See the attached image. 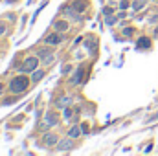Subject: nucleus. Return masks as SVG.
Instances as JSON below:
<instances>
[{
  "label": "nucleus",
  "mask_w": 158,
  "mask_h": 156,
  "mask_svg": "<svg viewBox=\"0 0 158 156\" xmlns=\"http://www.w3.org/2000/svg\"><path fill=\"white\" fill-rule=\"evenodd\" d=\"M53 28H55L57 31H66V30H68V22H66V20H57V22L53 24Z\"/></svg>",
  "instance_id": "9"
},
{
  "label": "nucleus",
  "mask_w": 158,
  "mask_h": 156,
  "mask_svg": "<svg viewBox=\"0 0 158 156\" xmlns=\"http://www.w3.org/2000/svg\"><path fill=\"white\" fill-rule=\"evenodd\" d=\"M116 18H118V17H112V13H109V15L105 17V22H107L109 26H112V24L116 22Z\"/></svg>",
  "instance_id": "15"
},
{
  "label": "nucleus",
  "mask_w": 158,
  "mask_h": 156,
  "mask_svg": "<svg viewBox=\"0 0 158 156\" xmlns=\"http://www.w3.org/2000/svg\"><path fill=\"white\" fill-rule=\"evenodd\" d=\"M46 55H50V51H48V48H42V50H39V51H37V57H42V59H44Z\"/></svg>",
  "instance_id": "16"
},
{
  "label": "nucleus",
  "mask_w": 158,
  "mask_h": 156,
  "mask_svg": "<svg viewBox=\"0 0 158 156\" xmlns=\"http://www.w3.org/2000/svg\"><path fill=\"white\" fill-rule=\"evenodd\" d=\"M52 61H53V55H52V53H50V55H46V57L42 59V63H44V64H50Z\"/></svg>",
  "instance_id": "17"
},
{
  "label": "nucleus",
  "mask_w": 158,
  "mask_h": 156,
  "mask_svg": "<svg viewBox=\"0 0 158 156\" xmlns=\"http://www.w3.org/2000/svg\"><path fill=\"white\" fill-rule=\"evenodd\" d=\"M4 88H6V86H4V84H2V83H0V94H2V92H4Z\"/></svg>",
  "instance_id": "24"
},
{
  "label": "nucleus",
  "mask_w": 158,
  "mask_h": 156,
  "mask_svg": "<svg viewBox=\"0 0 158 156\" xmlns=\"http://www.w3.org/2000/svg\"><path fill=\"white\" fill-rule=\"evenodd\" d=\"M81 130H83V129H79V125H74V127L68 130V138H77L79 134H81Z\"/></svg>",
  "instance_id": "11"
},
{
  "label": "nucleus",
  "mask_w": 158,
  "mask_h": 156,
  "mask_svg": "<svg viewBox=\"0 0 158 156\" xmlns=\"http://www.w3.org/2000/svg\"><path fill=\"white\" fill-rule=\"evenodd\" d=\"M44 143H46V145H50V147H53V145H57V143H59V140H57V136H55V134H46V136H44Z\"/></svg>",
  "instance_id": "5"
},
{
  "label": "nucleus",
  "mask_w": 158,
  "mask_h": 156,
  "mask_svg": "<svg viewBox=\"0 0 158 156\" xmlns=\"http://www.w3.org/2000/svg\"><path fill=\"white\" fill-rule=\"evenodd\" d=\"M72 117V109H64V119H70Z\"/></svg>",
  "instance_id": "18"
},
{
  "label": "nucleus",
  "mask_w": 158,
  "mask_h": 156,
  "mask_svg": "<svg viewBox=\"0 0 158 156\" xmlns=\"http://www.w3.org/2000/svg\"><path fill=\"white\" fill-rule=\"evenodd\" d=\"M68 101H70L68 97H59V99H57V103H55V107H59V109H64V107L68 105Z\"/></svg>",
  "instance_id": "13"
},
{
  "label": "nucleus",
  "mask_w": 158,
  "mask_h": 156,
  "mask_svg": "<svg viewBox=\"0 0 158 156\" xmlns=\"http://www.w3.org/2000/svg\"><path fill=\"white\" fill-rule=\"evenodd\" d=\"M119 7H121V9H127V7H129V2H127V0H121V2H119Z\"/></svg>",
  "instance_id": "20"
},
{
  "label": "nucleus",
  "mask_w": 158,
  "mask_h": 156,
  "mask_svg": "<svg viewBox=\"0 0 158 156\" xmlns=\"http://www.w3.org/2000/svg\"><path fill=\"white\" fill-rule=\"evenodd\" d=\"M149 46H151V39L149 37H142L138 40V44H136V48H142V50H147Z\"/></svg>",
  "instance_id": "8"
},
{
  "label": "nucleus",
  "mask_w": 158,
  "mask_h": 156,
  "mask_svg": "<svg viewBox=\"0 0 158 156\" xmlns=\"http://www.w3.org/2000/svg\"><path fill=\"white\" fill-rule=\"evenodd\" d=\"M28 84H30L28 77H24L20 74V76H17V77H13L9 81V92L11 94H20V92H24L28 88Z\"/></svg>",
  "instance_id": "1"
},
{
  "label": "nucleus",
  "mask_w": 158,
  "mask_h": 156,
  "mask_svg": "<svg viewBox=\"0 0 158 156\" xmlns=\"http://www.w3.org/2000/svg\"><path fill=\"white\" fill-rule=\"evenodd\" d=\"M143 6H145V0H134V2H132V7H134L136 11H138V9H142Z\"/></svg>",
  "instance_id": "14"
},
{
  "label": "nucleus",
  "mask_w": 158,
  "mask_h": 156,
  "mask_svg": "<svg viewBox=\"0 0 158 156\" xmlns=\"http://www.w3.org/2000/svg\"><path fill=\"white\" fill-rule=\"evenodd\" d=\"M81 129H83V132H86V130H88V125H86V123H83V125H81Z\"/></svg>",
  "instance_id": "23"
},
{
  "label": "nucleus",
  "mask_w": 158,
  "mask_h": 156,
  "mask_svg": "<svg viewBox=\"0 0 158 156\" xmlns=\"http://www.w3.org/2000/svg\"><path fill=\"white\" fill-rule=\"evenodd\" d=\"M74 147V143H72V138H68V140H63V142H59L57 143V149L59 151H70Z\"/></svg>",
  "instance_id": "4"
},
{
  "label": "nucleus",
  "mask_w": 158,
  "mask_h": 156,
  "mask_svg": "<svg viewBox=\"0 0 158 156\" xmlns=\"http://www.w3.org/2000/svg\"><path fill=\"white\" fill-rule=\"evenodd\" d=\"M63 40H64V35H63L61 31H57V33H50V35L44 39V42H46L48 46H50V44H53V46H55V44H61Z\"/></svg>",
  "instance_id": "3"
},
{
  "label": "nucleus",
  "mask_w": 158,
  "mask_h": 156,
  "mask_svg": "<svg viewBox=\"0 0 158 156\" xmlns=\"http://www.w3.org/2000/svg\"><path fill=\"white\" fill-rule=\"evenodd\" d=\"M123 35H125V37H131V35H132V28H125V30H123Z\"/></svg>",
  "instance_id": "19"
},
{
  "label": "nucleus",
  "mask_w": 158,
  "mask_h": 156,
  "mask_svg": "<svg viewBox=\"0 0 158 156\" xmlns=\"http://www.w3.org/2000/svg\"><path fill=\"white\" fill-rule=\"evenodd\" d=\"M83 74H85V68H77L76 74H74V77H72V84H79L83 81Z\"/></svg>",
  "instance_id": "6"
},
{
  "label": "nucleus",
  "mask_w": 158,
  "mask_h": 156,
  "mask_svg": "<svg viewBox=\"0 0 158 156\" xmlns=\"http://www.w3.org/2000/svg\"><path fill=\"white\" fill-rule=\"evenodd\" d=\"M86 6H88V4H86L85 0H76V2H74V9H76V11H85Z\"/></svg>",
  "instance_id": "10"
},
{
  "label": "nucleus",
  "mask_w": 158,
  "mask_h": 156,
  "mask_svg": "<svg viewBox=\"0 0 158 156\" xmlns=\"http://www.w3.org/2000/svg\"><path fill=\"white\" fill-rule=\"evenodd\" d=\"M57 123H59V116H57V114H53V112H52V114H50V112L46 114V125H52V127H53V125H57Z\"/></svg>",
  "instance_id": "7"
},
{
  "label": "nucleus",
  "mask_w": 158,
  "mask_h": 156,
  "mask_svg": "<svg viewBox=\"0 0 158 156\" xmlns=\"http://www.w3.org/2000/svg\"><path fill=\"white\" fill-rule=\"evenodd\" d=\"M44 74H46L44 70H35V74L31 76V81H33V83H37V81H40V79L44 77Z\"/></svg>",
  "instance_id": "12"
},
{
  "label": "nucleus",
  "mask_w": 158,
  "mask_h": 156,
  "mask_svg": "<svg viewBox=\"0 0 158 156\" xmlns=\"http://www.w3.org/2000/svg\"><path fill=\"white\" fill-rule=\"evenodd\" d=\"M39 59L40 57H26L20 66V72H35L39 66Z\"/></svg>",
  "instance_id": "2"
},
{
  "label": "nucleus",
  "mask_w": 158,
  "mask_h": 156,
  "mask_svg": "<svg viewBox=\"0 0 158 156\" xmlns=\"http://www.w3.org/2000/svg\"><path fill=\"white\" fill-rule=\"evenodd\" d=\"M6 33V26L4 24H0V35H4Z\"/></svg>",
  "instance_id": "22"
},
{
  "label": "nucleus",
  "mask_w": 158,
  "mask_h": 156,
  "mask_svg": "<svg viewBox=\"0 0 158 156\" xmlns=\"http://www.w3.org/2000/svg\"><path fill=\"white\" fill-rule=\"evenodd\" d=\"M70 70H72V66H70V64H66V66H63V74H68Z\"/></svg>",
  "instance_id": "21"
}]
</instances>
